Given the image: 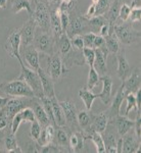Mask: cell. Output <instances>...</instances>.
<instances>
[{
  "label": "cell",
  "mask_w": 141,
  "mask_h": 153,
  "mask_svg": "<svg viewBox=\"0 0 141 153\" xmlns=\"http://www.w3.org/2000/svg\"><path fill=\"white\" fill-rule=\"evenodd\" d=\"M79 96H80L81 100L84 102V105L86 107V110H89L91 111V108H92L93 102L94 100L96 99L97 97V94H93L91 91H89L88 89L83 88L79 91Z\"/></svg>",
  "instance_id": "obj_33"
},
{
  "label": "cell",
  "mask_w": 141,
  "mask_h": 153,
  "mask_svg": "<svg viewBox=\"0 0 141 153\" xmlns=\"http://www.w3.org/2000/svg\"><path fill=\"white\" fill-rule=\"evenodd\" d=\"M95 50V59H94L93 68L98 73L99 76L107 74V65H106V56H107V49L103 45L100 48H96Z\"/></svg>",
  "instance_id": "obj_13"
},
{
  "label": "cell",
  "mask_w": 141,
  "mask_h": 153,
  "mask_svg": "<svg viewBox=\"0 0 141 153\" xmlns=\"http://www.w3.org/2000/svg\"><path fill=\"white\" fill-rule=\"evenodd\" d=\"M97 2H98V0H92V3H97Z\"/></svg>",
  "instance_id": "obj_59"
},
{
  "label": "cell",
  "mask_w": 141,
  "mask_h": 153,
  "mask_svg": "<svg viewBox=\"0 0 141 153\" xmlns=\"http://www.w3.org/2000/svg\"><path fill=\"white\" fill-rule=\"evenodd\" d=\"M85 136L81 131H75L72 133L69 138V146L72 152H81L84 149V141Z\"/></svg>",
  "instance_id": "obj_24"
},
{
  "label": "cell",
  "mask_w": 141,
  "mask_h": 153,
  "mask_svg": "<svg viewBox=\"0 0 141 153\" xmlns=\"http://www.w3.org/2000/svg\"><path fill=\"white\" fill-rule=\"evenodd\" d=\"M8 0H0V8H5Z\"/></svg>",
  "instance_id": "obj_57"
},
{
  "label": "cell",
  "mask_w": 141,
  "mask_h": 153,
  "mask_svg": "<svg viewBox=\"0 0 141 153\" xmlns=\"http://www.w3.org/2000/svg\"><path fill=\"white\" fill-rule=\"evenodd\" d=\"M0 88L6 95L11 96V97H36L31 87L25 81L19 80V79L2 83L0 85Z\"/></svg>",
  "instance_id": "obj_1"
},
{
  "label": "cell",
  "mask_w": 141,
  "mask_h": 153,
  "mask_svg": "<svg viewBox=\"0 0 141 153\" xmlns=\"http://www.w3.org/2000/svg\"><path fill=\"white\" fill-rule=\"evenodd\" d=\"M21 68H22L21 75L19 76V80H23L28 84L32 90L34 91L37 98H41L42 96H44L40 76H39L37 71H34L32 68H28L25 65L21 66Z\"/></svg>",
  "instance_id": "obj_6"
},
{
  "label": "cell",
  "mask_w": 141,
  "mask_h": 153,
  "mask_svg": "<svg viewBox=\"0 0 141 153\" xmlns=\"http://www.w3.org/2000/svg\"><path fill=\"white\" fill-rule=\"evenodd\" d=\"M71 39V44L75 49H78V50H82V49L85 47L84 46V41H83V37L82 35H75L73 36Z\"/></svg>",
  "instance_id": "obj_47"
},
{
  "label": "cell",
  "mask_w": 141,
  "mask_h": 153,
  "mask_svg": "<svg viewBox=\"0 0 141 153\" xmlns=\"http://www.w3.org/2000/svg\"><path fill=\"white\" fill-rule=\"evenodd\" d=\"M99 81L102 82V90L97 97L100 98L104 105H108L112 100V90H113V80L108 75L99 76Z\"/></svg>",
  "instance_id": "obj_17"
},
{
  "label": "cell",
  "mask_w": 141,
  "mask_h": 153,
  "mask_svg": "<svg viewBox=\"0 0 141 153\" xmlns=\"http://www.w3.org/2000/svg\"><path fill=\"white\" fill-rule=\"evenodd\" d=\"M112 122L116 126V130L118 132V135L120 137H123L125 134H127L128 132H130L131 129L134 128L135 120H129L126 115H117L115 118H113Z\"/></svg>",
  "instance_id": "obj_19"
},
{
  "label": "cell",
  "mask_w": 141,
  "mask_h": 153,
  "mask_svg": "<svg viewBox=\"0 0 141 153\" xmlns=\"http://www.w3.org/2000/svg\"><path fill=\"white\" fill-rule=\"evenodd\" d=\"M130 12H131L130 5H128L127 3L121 4L118 18L120 19L122 22H128V19H129V16H130Z\"/></svg>",
  "instance_id": "obj_45"
},
{
  "label": "cell",
  "mask_w": 141,
  "mask_h": 153,
  "mask_svg": "<svg viewBox=\"0 0 141 153\" xmlns=\"http://www.w3.org/2000/svg\"><path fill=\"white\" fill-rule=\"evenodd\" d=\"M36 99H37V97H34V98H28V97L9 98L5 106L2 108V109L4 110V112H5L9 123L11 124L12 118H13V117L19 111H21V110H23L27 107H32L34 101Z\"/></svg>",
  "instance_id": "obj_3"
},
{
  "label": "cell",
  "mask_w": 141,
  "mask_h": 153,
  "mask_svg": "<svg viewBox=\"0 0 141 153\" xmlns=\"http://www.w3.org/2000/svg\"><path fill=\"white\" fill-rule=\"evenodd\" d=\"M82 53L84 56L85 63H87L89 66H93L94 59H95V50L93 48L84 47L82 49Z\"/></svg>",
  "instance_id": "obj_42"
},
{
  "label": "cell",
  "mask_w": 141,
  "mask_h": 153,
  "mask_svg": "<svg viewBox=\"0 0 141 153\" xmlns=\"http://www.w3.org/2000/svg\"><path fill=\"white\" fill-rule=\"evenodd\" d=\"M125 99H126V101H127V106H126L125 115H126V117H128V115H129V113L132 111L133 109L137 110V105H136L135 94H134V93H129V94L126 95Z\"/></svg>",
  "instance_id": "obj_41"
},
{
  "label": "cell",
  "mask_w": 141,
  "mask_h": 153,
  "mask_svg": "<svg viewBox=\"0 0 141 153\" xmlns=\"http://www.w3.org/2000/svg\"><path fill=\"white\" fill-rule=\"evenodd\" d=\"M32 18L35 21L36 26L42 32H49V29H50V8L45 2H37Z\"/></svg>",
  "instance_id": "obj_5"
},
{
  "label": "cell",
  "mask_w": 141,
  "mask_h": 153,
  "mask_svg": "<svg viewBox=\"0 0 141 153\" xmlns=\"http://www.w3.org/2000/svg\"><path fill=\"white\" fill-rule=\"evenodd\" d=\"M122 149H123V141H122V137H120L118 139L117 142V152L118 153H122Z\"/></svg>",
  "instance_id": "obj_55"
},
{
  "label": "cell",
  "mask_w": 141,
  "mask_h": 153,
  "mask_svg": "<svg viewBox=\"0 0 141 153\" xmlns=\"http://www.w3.org/2000/svg\"><path fill=\"white\" fill-rule=\"evenodd\" d=\"M89 32H90V29L88 26V19H84L83 16H75L70 19V25L66 33L70 38H72L75 35H83Z\"/></svg>",
  "instance_id": "obj_10"
},
{
  "label": "cell",
  "mask_w": 141,
  "mask_h": 153,
  "mask_svg": "<svg viewBox=\"0 0 141 153\" xmlns=\"http://www.w3.org/2000/svg\"><path fill=\"white\" fill-rule=\"evenodd\" d=\"M3 141H4V145H5L7 152H9V153H11L12 150L16 149V148L19 147L16 134L11 133V131H10V133H7V134L4 135Z\"/></svg>",
  "instance_id": "obj_38"
},
{
  "label": "cell",
  "mask_w": 141,
  "mask_h": 153,
  "mask_svg": "<svg viewBox=\"0 0 141 153\" xmlns=\"http://www.w3.org/2000/svg\"><path fill=\"white\" fill-rule=\"evenodd\" d=\"M9 98H5V97H1L0 96V109L1 108H3L4 106H5V104L7 103V101H8Z\"/></svg>",
  "instance_id": "obj_56"
},
{
  "label": "cell",
  "mask_w": 141,
  "mask_h": 153,
  "mask_svg": "<svg viewBox=\"0 0 141 153\" xmlns=\"http://www.w3.org/2000/svg\"><path fill=\"white\" fill-rule=\"evenodd\" d=\"M54 137H55V127L49 124L46 127L42 128L40 137L38 138L36 142L38 143V146H44L48 143H52Z\"/></svg>",
  "instance_id": "obj_27"
},
{
  "label": "cell",
  "mask_w": 141,
  "mask_h": 153,
  "mask_svg": "<svg viewBox=\"0 0 141 153\" xmlns=\"http://www.w3.org/2000/svg\"><path fill=\"white\" fill-rule=\"evenodd\" d=\"M19 47H21V33H19V29H16L7 36L6 41L4 43V48H5L6 52L8 53L9 56L16 57L21 66H23L24 62L21 56Z\"/></svg>",
  "instance_id": "obj_7"
},
{
  "label": "cell",
  "mask_w": 141,
  "mask_h": 153,
  "mask_svg": "<svg viewBox=\"0 0 141 153\" xmlns=\"http://www.w3.org/2000/svg\"><path fill=\"white\" fill-rule=\"evenodd\" d=\"M36 118H35V114H34V111L32 109V107H27L25 109L21 110L16 113V115L13 117L11 120V124H10V131L11 133L13 134H16L18 132L19 126L23 122H34Z\"/></svg>",
  "instance_id": "obj_12"
},
{
  "label": "cell",
  "mask_w": 141,
  "mask_h": 153,
  "mask_svg": "<svg viewBox=\"0 0 141 153\" xmlns=\"http://www.w3.org/2000/svg\"><path fill=\"white\" fill-rule=\"evenodd\" d=\"M141 84V75H140V68H136L129 76L123 81L124 89H125L126 94L129 93H135L138 89H140Z\"/></svg>",
  "instance_id": "obj_14"
},
{
  "label": "cell",
  "mask_w": 141,
  "mask_h": 153,
  "mask_svg": "<svg viewBox=\"0 0 141 153\" xmlns=\"http://www.w3.org/2000/svg\"><path fill=\"white\" fill-rule=\"evenodd\" d=\"M59 104L63 108V114L66 117V126H68L69 129L72 131H80L78 120H77L78 111H77L76 105L70 100L59 101Z\"/></svg>",
  "instance_id": "obj_9"
},
{
  "label": "cell",
  "mask_w": 141,
  "mask_h": 153,
  "mask_svg": "<svg viewBox=\"0 0 141 153\" xmlns=\"http://www.w3.org/2000/svg\"><path fill=\"white\" fill-rule=\"evenodd\" d=\"M124 24L113 25V33L120 43L124 45H131L140 40V31L135 30L131 23L123 22Z\"/></svg>",
  "instance_id": "obj_2"
},
{
  "label": "cell",
  "mask_w": 141,
  "mask_h": 153,
  "mask_svg": "<svg viewBox=\"0 0 141 153\" xmlns=\"http://www.w3.org/2000/svg\"><path fill=\"white\" fill-rule=\"evenodd\" d=\"M103 136V141H104V145H105V152L108 153H115L117 152V142L118 139L117 136L113 134L110 131H107L105 129L104 132L102 133Z\"/></svg>",
  "instance_id": "obj_30"
},
{
  "label": "cell",
  "mask_w": 141,
  "mask_h": 153,
  "mask_svg": "<svg viewBox=\"0 0 141 153\" xmlns=\"http://www.w3.org/2000/svg\"><path fill=\"white\" fill-rule=\"evenodd\" d=\"M91 139V141L94 143L96 147V152L97 153H105V145L104 141H103V138L101 136L100 133L92 131L89 134L86 135V139Z\"/></svg>",
  "instance_id": "obj_34"
},
{
  "label": "cell",
  "mask_w": 141,
  "mask_h": 153,
  "mask_svg": "<svg viewBox=\"0 0 141 153\" xmlns=\"http://www.w3.org/2000/svg\"><path fill=\"white\" fill-rule=\"evenodd\" d=\"M36 23L34 19L30 18L26 22L23 27L19 29V33H21V45L28 46L33 44L34 38H35V32H36Z\"/></svg>",
  "instance_id": "obj_11"
},
{
  "label": "cell",
  "mask_w": 141,
  "mask_h": 153,
  "mask_svg": "<svg viewBox=\"0 0 141 153\" xmlns=\"http://www.w3.org/2000/svg\"><path fill=\"white\" fill-rule=\"evenodd\" d=\"M59 129L55 131V137L56 139V145H58L60 148H65L66 151H71L70 146H69V132L63 129V127H58Z\"/></svg>",
  "instance_id": "obj_31"
},
{
  "label": "cell",
  "mask_w": 141,
  "mask_h": 153,
  "mask_svg": "<svg viewBox=\"0 0 141 153\" xmlns=\"http://www.w3.org/2000/svg\"><path fill=\"white\" fill-rule=\"evenodd\" d=\"M31 1H34V2H35V4H36L37 2H38V0H31Z\"/></svg>",
  "instance_id": "obj_60"
},
{
  "label": "cell",
  "mask_w": 141,
  "mask_h": 153,
  "mask_svg": "<svg viewBox=\"0 0 141 153\" xmlns=\"http://www.w3.org/2000/svg\"><path fill=\"white\" fill-rule=\"evenodd\" d=\"M50 99L51 104H52V112L56 127H66V117L65 114H63V108L59 104V101L56 99V96L50 98Z\"/></svg>",
  "instance_id": "obj_29"
},
{
  "label": "cell",
  "mask_w": 141,
  "mask_h": 153,
  "mask_svg": "<svg viewBox=\"0 0 141 153\" xmlns=\"http://www.w3.org/2000/svg\"><path fill=\"white\" fill-rule=\"evenodd\" d=\"M59 19H60V24H61V29L63 32L66 33V29H68L69 25H70V12L66 10H60L59 9Z\"/></svg>",
  "instance_id": "obj_46"
},
{
  "label": "cell",
  "mask_w": 141,
  "mask_h": 153,
  "mask_svg": "<svg viewBox=\"0 0 141 153\" xmlns=\"http://www.w3.org/2000/svg\"><path fill=\"white\" fill-rule=\"evenodd\" d=\"M135 136L138 140H141V113H137V117L135 120Z\"/></svg>",
  "instance_id": "obj_51"
},
{
  "label": "cell",
  "mask_w": 141,
  "mask_h": 153,
  "mask_svg": "<svg viewBox=\"0 0 141 153\" xmlns=\"http://www.w3.org/2000/svg\"><path fill=\"white\" fill-rule=\"evenodd\" d=\"M141 19V8H132L129 16L130 23H136V22H140Z\"/></svg>",
  "instance_id": "obj_49"
},
{
  "label": "cell",
  "mask_w": 141,
  "mask_h": 153,
  "mask_svg": "<svg viewBox=\"0 0 141 153\" xmlns=\"http://www.w3.org/2000/svg\"><path fill=\"white\" fill-rule=\"evenodd\" d=\"M121 7V0H113L110 4V8L105 12V19L110 25H115L116 21H117L119 16V11H120Z\"/></svg>",
  "instance_id": "obj_32"
},
{
  "label": "cell",
  "mask_w": 141,
  "mask_h": 153,
  "mask_svg": "<svg viewBox=\"0 0 141 153\" xmlns=\"http://www.w3.org/2000/svg\"><path fill=\"white\" fill-rule=\"evenodd\" d=\"M8 125H10V123H9V120H8V118H7L4 110L1 108V109H0V131L6 129Z\"/></svg>",
  "instance_id": "obj_50"
},
{
  "label": "cell",
  "mask_w": 141,
  "mask_h": 153,
  "mask_svg": "<svg viewBox=\"0 0 141 153\" xmlns=\"http://www.w3.org/2000/svg\"><path fill=\"white\" fill-rule=\"evenodd\" d=\"M104 46L107 49L108 53H118L120 50V42L116 37L115 33L112 32L104 37Z\"/></svg>",
  "instance_id": "obj_35"
},
{
  "label": "cell",
  "mask_w": 141,
  "mask_h": 153,
  "mask_svg": "<svg viewBox=\"0 0 141 153\" xmlns=\"http://www.w3.org/2000/svg\"><path fill=\"white\" fill-rule=\"evenodd\" d=\"M95 36H96V34L92 33V32L83 34L82 37H83V41H84V46L88 48H92L93 41H94V39H95Z\"/></svg>",
  "instance_id": "obj_48"
},
{
  "label": "cell",
  "mask_w": 141,
  "mask_h": 153,
  "mask_svg": "<svg viewBox=\"0 0 141 153\" xmlns=\"http://www.w3.org/2000/svg\"><path fill=\"white\" fill-rule=\"evenodd\" d=\"M126 95H127V94H126L125 89H124V85L122 84V85H121V87L119 88V90L117 91V93H116V96H115V98H113L110 109H108V111L106 112V113H107L108 118L113 120V118H115L117 115L120 114L121 106H122L124 100H125Z\"/></svg>",
  "instance_id": "obj_16"
},
{
  "label": "cell",
  "mask_w": 141,
  "mask_h": 153,
  "mask_svg": "<svg viewBox=\"0 0 141 153\" xmlns=\"http://www.w3.org/2000/svg\"><path fill=\"white\" fill-rule=\"evenodd\" d=\"M104 45V37L100 36V35H96L95 36V39L93 41V46L92 48L93 49H96V48H100Z\"/></svg>",
  "instance_id": "obj_53"
},
{
  "label": "cell",
  "mask_w": 141,
  "mask_h": 153,
  "mask_svg": "<svg viewBox=\"0 0 141 153\" xmlns=\"http://www.w3.org/2000/svg\"><path fill=\"white\" fill-rule=\"evenodd\" d=\"M113 1V0H98V2L96 3L95 16H103L110 8Z\"/></svg>",
  "instance_id": "obj_40"
},
{
  "label": "cell",
  "mask_w": 141,
  "mask_h": 153,
  "mask_svg": "<svg viewBox=\"0 0 141 153\" xmlns=\"http://www.w3.org/2000/svg\"><path fill=\"white\" fill-rule=\"evenodd\" d=\"M42 131V127L41 125L38 123V120H35L34 122H32V126H31V132H30V135H31V138L34 140V141H37L38 138L40 137Z\"/></svg>",
  "instance_id": "obj_44"
},
{
  "label": "cell",
  "mask_w": 141,
  "mask_h": 153,
  "mask_svg": "<svg viewBox=\"0 0 141 153\" xmlns=\"http://www.w3.org/2000/svg\"><path fill=\"white\" fill-rule=\"evenodd\" d=\"M95 11H96V4L92 3L88 7L87 11H86V13L83 16V18L86 19H90L91 18H93V16H95Z\"/></svg>",
  "instance_id": "obj_52"
},
{
  "label": "cell",
  "mask_w": 141,
  "mask_h": 153,
  "mask_svg": "<svg viewBox=\"0 0 141 153\" xmlns=\"http://www.w3.org/2000/svg\"><path fill=\"white\" fill-rule=\"evenodd\" d=\"M33 45L39 53H44L47 55H52L55 53L56 48V38L49 32H42L35 35Z\"/></svg>",
  "instance_id": "obj_4"
},
{
  "label": "cell",
  "mask_w": 141,
  "mask_h": 153,
  "mask_svg": "<svg viewBox=\"0 0 141 153\" xmlns=\"http://www.w3.org/2000/svg\"><path fill=\"white\" fill-rule=\"evenodd\" d=\"M117 60H118V68H117L118 76L120 78L121 81H125L131 74V68L127 58H126L125 51L119 50Z\"/></svg>",
  "instance_id": "obj_21"
},
{
  "label": "cell",
  "mask_w": 141,
  "mask_h": 153,
  "mask_svg": "<svg viewBox=\"0 0 141 153\" xmlns=\"http://www.w3.org/2000/svg\"><path fill=\"white\" fill-rule=\"evenodd\" d=\"M56 47L58 49L57 54L60 56V58L66 57V56L72 51L73 46H72V44H71L70 37L66 35V33H63L57 39H56Z\"/></svg>",
  "instance_id": "obj_25"
},
{
  "label": "cell",
  "mask_w": 141,
  "mask_h": 153,
  "mask_svg": "<svg viewBox=\"0 0 141 153\" xmlns=\"http://www.w3.org/2000/svg\"><path fill=\"white\" fill-rule=\"evenodd\" d=\"M23 9L27 10L30 14H33L31 0H11V10L14 13H19Z\"/></svg>",
  "instance_id": "obj_36"
},
{
  "label": "cell",
  "mask_w": 141,
  "mask_h": 153,
  "mask_svg": "<svg viewBox=\"0 0 141 153\" xmlns=\"http://www.w3.org/2000/svg\"><path fill=\"white\" fill-rule=\"evenodd\" d=\"M48 76L53 81H56L60 78L65 73H66V68L63 65L60 56L57 53H54L52 55H48L47 58V70L45 71Z\"/></svg>",
  "instance_id": "obj_8"
},
{
  "label": "cell",
  "mask_w": 141,
  "mask_h": 153,
  "mask_svg": "<svg viewBox=\"0 0 141 153\" xmlns=\"http://www.w3.org/2000/svg\"><path fill=\"white\" fill-rule=\"evenodd\" d=\"M23 57L28 63V65L32 70L37 71L40 68V58H39V52L38 50L34 47L33 44L28 46H24V52Z\"/></svg>",
  "instance_id": "obj_15"
},
{
  "label": "cell",
  "mask_w": 141,
  "mask_h": 153,
  "mask_svg": "<svg viewBox=\"0 0 141 153\" xmlns=\"http://www.w3.org/2000/svg\"><path fill=\"white\" fill-rule=\"evenodd\" d=\"M50 29L52 31V35L56 39L63 33L61 29L60 19H59V8L56 7L54 9H50Z\"/></svg>",
  "instance_id": "obj_28"
},
{
  "label": "cell",
  "mask_w": 141,
  "mask_h": 153,
  "mask_svg": "<svg viewBox=\"0 0 141 153\" xmlns=\"http://www.w3.org/2000/svg\"><path fill=\"white\" fill-rule=\"evenodd\" d=\"M22 152H23V150H22L19 147H18L16 149H14V150H12V151H11V153H22Z\"/></svg>",
  "instance_id": "obj_58"
},
{
  "label": "cell",
  "mask_w": 141,
  "mask_h": 153,
  "mask_svg": "<svg viewBox=\"0 0 141 153\" xmlns=\"http://www.w3.org/2000/svg\"><path fill=\"white\" fill-rule=\"evenodd\" d=\"M107 125H108V117H107V113L105 111L98 113V114H93L90 132L95 131V132H98V133H100V134H102L105 131ZM85 138H86V135H85Z\"/></svg>",
  "instance_id": "obj_22"
},
{
  "label": "cell",
  "mask_w": 141,
  "mask_h": 153,
  "mask_svg": "<svg viewBox=\"0 0 141 153\" xmlns=\"http://www.w3.org/2000/svg\"><path fill=\"white\" fill-rule=\"evenodd\" d=\"M40 150L39 152H42V153H57V152H65V150L61 149L58 145L56 144H53L52 143H48V144L44 145V146H40Z\"/></svg>",
  "instance_id": "obj_43"
},
{
  "label": "cell",
  "mask_w": 141,
  "mask_h": 153,
  "mask_svg": "<svg viewBox=\"0 0 141 153\" xmlns=\"http://www.w3.org/2000/svg\"><path fill=\"white\" fill-rule=\"evenodd\" d=\"M37 73H38L39 76H40L44 96H46V97H48V98L55 97V92H54V83H53L52 79L48 76V74H47L46 71L41 68V66L37 70Z\"/></svg>",
  "instance_id": "obj_18"
},
{
  "label": "cell",
  "mask_w": 141,
  "mask_h": 153,
  "mask_svg": "<svg viewBox=\"0 0 141 153\" xmlns=\"http://www.w3.org/2000/svg\"><path fill=\"white\" fill-rule=\"evenodd\" d=\"M108 23L107 19H105L104 16H94L93 18L88 19V26L90 29V32L92 33H97L103 25Z\"/></svg>",
  "instance_id": "obj_37"
},
{
  "label": "cell",
  "mask_w": 141,
  "mask_h": 153,
  "mask_svg": "<svg viewBox=\"0 0 141 153\" xmlns=\"http://www.w3.org/2000/svg\"><path fill=\"white\" fill-rule=\"evenodd\" d=\"M98 83H99V75H98V73L95 71V68H94L93 66H90L86 88L91 91V90H93V88L95 87Z\"/></svg>",
  "instance_id": "obj_39"
},
{
  "label": "cell",
  "mask_w": 141,
  "mask_h": 153,
  "mask_svg": "<svg viewBox=\"0 0 141 153\" xmlns=\"http://www.w3.org/2000/svg\"><path fill=\"white\" fill-rule=\"evenodd\" d=\"M93 113H91L89 110H81L77 114V120L80 130H82L84 136L87 135L90 132L91 124H92Z\"/></svg>",
  "instance_id": "obj_23"
},
{
  "label": "cell",
  "mask_w": 141,
  "mask_h": 153,
  "mask_svg": "<svg viewBox=\"0 0 141 153\" xmlns=\"http://www.w3.org/2000/svg\"><path fill=\"white\" fill-rule=\"evenodd\" d=\"M32 109H33L34 114H35V118L38 120V123L41 125L42 128L46 127L47 125L50 124V122H49V118H48V115H47V113L45 111V109H44L43 105L41 104L39 98H37V99L34 101L33 105H32Z\"/></svg>",
  "instance_id": "obj_26"
},
{
  "label": "cell",
  "mask_w": 141,
  "mask_h": 153,
  "mask_svg": "<svg viewBox=\"0 0 141 153\" xmlns=\"http://www.w3.org/2000/svg\"><path fill=\"white\" fill-rule=\"evenodd\" d=\"M0 151H1V149H0Z\"/></svg>",
  "instance_id": "obj_61"
},
{
  "label": "cell",
  "mask_w": 141,
  "mask_h": 153,
  "mask_svg": "<svg viewBox=\"0 0 141 153\" xmlns=\"http://www.w3.org/2000/svg\"><path fill=\"white\" fill-rule=\"evenodd\" d=\"M123 149L125 153H138L140 152V141L136 138L135 134H130L129 132L122 137Z\"/></svg>",
  "instance_id": "obj_20"
},
{
  "label": "cell",
  "mask_w": 141,
  "mask_h": 153,
  "mask_svg": "<svg viewBox=\"0 0 141 153\" xmlns=\"http://www.w3.org/2000/svg\"><path fill=\"white\" fill-rule=\"evenodd\" d=\"M131 9L132 8H141V0H132L131 3Z\"/></svg>",
  "instance_id": "obj_54"
}]
</instances>
